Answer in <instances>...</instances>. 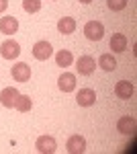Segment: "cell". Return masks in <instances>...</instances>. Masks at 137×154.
Wrapping results in <instances>:
<instances>
[{"label": "cell", "mask_w": 137, "mask_h": 154, "mask_svg": "<svg viewBox=\"0 0 137 154\" xmlns=\"http://www.w3.org/2000/svg\"><path fill=\"white\" fill-rule=\"evenodd\" d=\"M84 35L88 37L90 41H100L104 37L103 23H98V21H88V23L84 25Z\"/></svg>", "instance_id": "1"}, {"label": "cell", "mask_w": 137, "mask_h": 154, "mask_svg": "<svg viewBox=\"0 0 137 154\" xmlns=\"http://www.w3.org/2000/svg\"><path fill=\"white\" fill-rule=\"evenodd\" d=\"M51 54H53V48H51L49 41H37V43L33 45V58L35 60L45 62V60L51 58Z\"/></svg>", "instance_id": "2"}, {"label": "cell", "mask_w": 137, "mask_h": 154, "mask_svg": "<svg viewBox=\"0 0 137 154\" xmlns=\"http://www.w3.org/2000/svg\"><path fill=\"white\" fill-rule=\"evenodd\" d=\"M0 54H2L4 60H14V58H19V54H21V45L14 39H6L0 45Z\"/></svg>", "instance_id": "3"}, {"label": "cell", "mask_w": 137, "mask_h": 154, "mask_svg": "<svg viewBox=\"0 0 137 154\" xmlns=\"http://www.w3.org/2000/svg\"><path fill=\"white\" fill-rule=\"evenodd\" d=\"M76 70L80 72L82 76H90L92 72L96 70V62L92 56H80L78 62H76Z\"/></svg>", "instance_id": "4"}, {"label": "cell", "mask_w": 137, "mask_h": 154, "mask_svg": "<svg viewBox=\"0 0 137 154\" xmlns=\"http://www.w3.org/2000/svg\"><path fill=\"white\" fill-rule=\"evenodd\" d=\"M12 78L16 80V82H27L29 78H31V66L29 64H25V62H19L16 66H12Z\"/></svg>", "instance_id": "5"}, {"label": "cell", "mask_w": 137, "mask_h": 154, "mask_svg": "<svg viewBox=\"0 0 137 154\" xmlns=\"http://www.w3.org/2000/svg\"><path fill=\"white\" fill-rule=\"evenodd\" d=\"M35 148H37L39 152H43V154H53L57 150V144L51 136H41V138H37Z\"/></svg>", "instance_id": "6"}, {"label": "cell", "mask_w": 137, "mask_h": 154, "mask_svg": "<svg viewBox=\"0 0 137 154\" xmlns=\"http://www.w3.org/2000/svg\"><path fill=\"white\" fill-rule=\"evenodd\" d=\"M19 91L14 88V86H6V88H2V93H0V103L4 107H8V109H12L14 107V103H16V99H19Z\"/></svg>", "instance_id": "7"}, {"label": "cell", "mask_w": 137, "mask_h": 154, "mask_svg": "<svg viewBox=\"0 0 137 154\" xmlns=\"http://www.w3.org/2000/svg\"><path fill=\"white\" fill-rule=\"evenodd\" d=\"M66 150H68L70 154H82L84 150H86V140L82 138V136H72L68 140V144H66Z\"/></svg>", "instance_id": "8"}, {"label": "cell", "mask_w": 137, "mask_h": 154, "mask_svg": "<svg viewBox=\"0 0 137 154\" xmlns=\"http://www.w3.org/2000/svg\"><path fill=\"white\" fill-rule=\"evenodd\" d=\"M76 101L80 107H92L96 103V93L92 88H80V93L76 95Z\"/></svg>", "instance_id": "9"}, {"label": "cell", "mask_w": 137, "mask_h": 154, "mask_svg": "<svg viewBox=\"0 0 137 154\" xmlns=\"http://www.w3.org/2000/svg\"><path fill=\"white\" fill-rule=\"evenodd\" d=\"M133 82H129V80H119L117 86H115V95L119 97V99H131L133 97Z\"/></svg>", "instance_id": "10"}, {"label": "cell", "mask_w": 137, "mask_h": 154, "mask_svg": "<svg viewBox=\"0 0 137 154\" xmlns=\"http://www.w3.org/2000/svg\"><path fill=\"white\" fill-rule=\"evenodd\" d=\"M57 86H59V91H64V93H72V91L76 88V76L70 74V72H64V74L59 76V80H57Z\"/></svg>", "instance_id": "11"}, {"label": "cell", "mask_w": 137, "mask_h": 154, "mask_svg": "<svg viewBox=\"0 0 137 154\" xmlns=\"http://www.w3.org/2000/svg\"><path fill=\"white\" fill-rule=\"evenodd\" d=\"M0 31H2L4 35L16 33V31H19V21H16L14 17H2V19H0Z\"/></svg>", "instance_id": "12"}, {"label": "cell", "mask_w": 137, "mask_h": 154, "mask_svg": "<svg viewBox=\"0 0 137 154\" xmlns=\"http://www.w3.org/2000/svg\"><path fill=\"white\" fill-rule=\"evenodd\" d=\"M57 31H59L61 35H72V33L76 31V21H74L72 17H61V19L57 21Z\"/></svg>", "instance_id": "13"}, {"label": "cell", "mask_w": 137, "mask_h": 154, "mask_svg": "<svg viewBox=\"0 0 137 154\" xmlns=\"http://www.w3.org/2000/svg\"><path fill=\"white\" fill-rule=\"evenodd\" d=\"M135 125H137L135 117H129V115H125V117L119 119L117 130L121 131V134H133V131H135Z\"/></svg>", "instance_id": "14"}, {"label": "cell", "mask_w": 137, "mask_h": 154, "mask_svg": "<svg viewBox=\"0 0 137 154\" xmlns=\"http://www.w3.org/2000/svg\"><path fill=\"white\" fill-rule=\"evenodd\" d=\"M111 49H113L115 54H121V51H125L127 49V37L123 35V33H115L113 37H111Z\"/></svg>", "instance_id": "15"}, {"label": "cell", "mask_w": 137, "mask_h": 154, "mask_svg": "<svg viewBox=\"0 0 137 154\" xmlns=\"http://www.w3.org/2000/svg\"><path fill=\"white\" fill-rule=\"evenodd\" d=\"M72 62H74V56H72L70 49H59V51L55 54V64L57 66L68 68V66H72Z\"/></svg>", "instance_id": "16"}, {"label": "cell", "mask_w": 137, "mask_h": 154, "mask_svg": "<svg viewBox=\"0 0 137 154\" xmlns=\"http://www.w3.org/2000/svg\"><path fill=\"white\" fill-rule=\"evenodd\" d=\"M98 66L104 72H113V70H117V60L113 58V54H103L98 58Z\"/></svg>", "instance_id": "17"}, {"label": "cell", "mask_w": 137, "mask_h": 154, "mask_svg": "<svg viewBox=\"0 0 137 154\" xmlns=\"http://www.w3.org/2000/svg\"><path fill=\"white\" fill-rule=\"evenodd\" d=\"M14 107H16L19 111H23V113H25V111H29V109L33 107V101H31V97H27V95H19Z\"/></svg>", "instance_id": "18"}, {"label": "cell", "mask_w": 137, "mask_h": 154, "mask_svg": "<svg viewBox=\"0 0 137 154\" xmlns=\"http://www.w3.org/2000/svg\"><path fill=\"white\" fill-rule=\"evenodd\" d=\"M23 8L27 12H37L41 8V0H23Z\"/></svg>", "instance_id": "19"}, {"label": "cell", "mask_w": 137, "mask_h": 154, "mask_svg": "<svg viewBox=\"0 0 137 154\" xmlns=\"http://www.w3.org/2000/svg\"><path fill=\"white\" fill-rule=\"evenodd\" d=\"M106 6L111 11H123L127 8V0H106Z\"/></svg>", "instance_id": "20"}, {"label": "cell", "mask_w": 137, "mask_h": 154, "mask_svg": "<svg viewBox=\"0 0 137 154\" xmlns=\"http://www.w3.org/2000/svg\"><path fill=\"white\" fill-rule=\"evenodd\" d=\"M8 8V0H0V12H4Z\"/></svg>", "instance_id": "21"}, {"label": "cell", "mask_w": 137, "mask_h": 154, "mask_svg": "<svg viewBox=\"0 0 137 154\" xmlns=\"http://www.w3.org/2000/svg\"><path fill=\"white\" fill-rule=\"evenodd\" d=\"M80 2H82V4H90L92 0H80Z\"/></svg>", "instance_id": "22"}]
</instances>
